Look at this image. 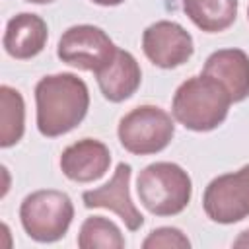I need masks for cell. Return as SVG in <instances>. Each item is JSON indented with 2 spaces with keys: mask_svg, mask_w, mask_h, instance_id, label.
<instances>
[{
  "mask_svg": "<svg viewBox=\"0 0 249 249\" xmlns=\"http://www.w3.org/2000/svg\"><path fill=\"white\" fill-rule=\"evenodd\" d=\"M130 177H132L130 163H124V161L117 163L113 177L105 185L82 193L84 206L86 208H107L124 222L126 230L130 231L140 230L144 226V216L132 202Z\"/></svg>",
  "mask_w": 249,
  "mask_h": 249,
  "instance_id": "obj_9",
  "label": "cell"
},
{
  "mask_svg": "<svg viewBox=\"0 0 249 249\" xmlns=\"http://www.w3.org/2000/svg\"><path fill=\"white\" fill-rule=\"evenodd\" d=\"M142 51L154 66L171 70L193 56L195 41L181 23L158 19L142 31Z\"/></svg>",
  "mask_w": 249,
  "mask_h": 249,
  "instance_id": "obj_8",
  "label": "cell"
},
{
  "mask_svg": "<svg viewBox=\"0 0 249 249\" xmlns=\"http://www.w3.org/2000/svg\"><path fill=\"white\" fill-rule=\"evenodd\" d=\"M93 4H97V6H103V8H113V6H119V4H123L124 0H91Z\"/></svg>",
  "mask_w": 249,
  "mask_h": 249,
  "instance_id": "obj_19",
  "label": "cell"
},
{
  "mask_svg": "<svg viewBox=\"0 0 249 249\" xmlns=\"http://www.w3.org/2000/svg\"><path fill=\"white\" fill-rule=\"evenodd\" d=\"M189 237L173 226H161L152 230L142 241V249H189Z\"/></svg>",
  "mask_w": 249,
  "mask_h": 249,
  "instance_id": "obj_17",
  "label": "cell"
},
{
  "mask_svg": "<svg viewBox=\"0 0 249 249\" xmlns=\"http://www.w3.org/2000/svg\"><path fill=\"white\" fill-rule=\"evenodd\" d=\"M47 39V21L37 14L19 12L8 19L2 35V47L16 60H29L43 53Z\"/></svg>",
  "mask_w": 249,
  "mask_h": 249,
  "instance_id": "obj_12",
  "label": "cell"
},
{
  "mask_svg": "<svg viewBox=\"0 0 249 249\" xmlns=\"http://www.w3.org/2000/svg\"><path fill=\"white\" fill-rule=\"evenodd\" d=\"M117 136L126 152L134 156H152L171 144L175 136V119L158 105H138L121 117Z\"/></svg>",
  "mask_w": 249,
  "mask_h": 249,
  "instance_id": "obj_5",
  "label": "cell"
},
{
  "mask_svg": "<svg viewBox=\"0 0 249 249\" xmlns=\"http://www.w3.org/2000/svg\"><path fill=\"white\" fill-rule=\"evenodd\" d=\"M60 171L74 183H93L101 179L111 165V152L97 138H80L66 146L58 160Z\"/></svg>",
  "mask_w": 249,
  "mask_h": 249,
  "instance_id": "obj_10",
  "label": "cell"
},
{
  "mask_svg": "<svg viewBox=\"0 0 249 249\" xmlns=\"http://www.w3.org/2000/svg\"><path fill=\"white\" fill-rule=\"evenodd\" d=\"M80 249H123L126 245L121 228L105 216H89L82 222L78 239Z\"/></svg>",
  "mask_w": 249,
  "mask_h": 249,
  "instance_id": "obj_16",
  "label": "cell"
},
{
  "mask_svg": "<svg viewBox=\"0 0 249 249\" xmlns=\"http://www.w3.org/2000/svg\"><path fill=\"white\" fill-rule=\"evenodd\" d=\"M247 19H249V6H247Z\"/></svg>",
  "mask_w": 249,
  "mask_h": 249,
  "instance_id": "obj_21",
  "label": "cell"
},
{
  "mask_svg": "<svg viewBox=\"0 0 249 249\" xmlns=\"http://www.w3.org/2000/svg\"><path fill=\"white\" fill-rule=\"evenodd\" d=\"M25 132V101L23 95L4 84L0 86V148L16 146Z\"/></svg>",
  "mask_w": 249,
  "mask_h": 249,
  "instance_id": "obj_15",
  "label": "cell"
},
{
  "mask_svg": "<svg viewBox=\"0 0 249 249\" xmlns=\"http://www.w3.org/2000/svg\"><path fill=\"white\" fill-rule=\"evenodd\" d=\"M202 210L216 224H237L249 216V163L214 177L202 193Z\"/></svg>",
  "mask_w": 249,
  "mask_h": 249,
  "instance_id": "obj_6",
  "label": "cell"
},
{
  "mask_svg": "<svg viewBox=\"0 0 249 249\" xmlns=\"http://www.w3.org/2000/svg\"><path fill=\"white\" fill-rule=\"evenodd\" d=\"M140 204L154 216L181 214L193 196L191 175L175 161H154L136 177Z\"/></svg>",
  "mask_w": 249,
  "mask_h": 249,
  "instance_id": "obj_3",
  "label": "cell"
},
{
  "mask_svg": "<svg viewBox=\"0 0 249 249\" xmlns=\"http://www.w3.org/2000/svg\"><path fill=\"white\" fill-rule=\"evenodd\" d=\"M88 84L72 72L47 74L35 84V123L45 138L74 130L88 115Z\"/></svg>",
  "mask_w": 249,
  "mask_h": 249,
  "instance_id": "obj_1",
  "label": "cell"
},
{
  "mask_svg": "<svg viewBox=\"0 0 249 249\" xmlns=\"http://www.w3.org/2000/svg\"><path fill=\"white\" fill-rule=\"evenodd\" d=\"M25 2H29V4H51V2H54V0H25Z\"/></svg>",
  "mask_w": 249,
  "mask_h": 249,
  "instance_id": "obj_20",
  "label": "cell"
},
{
  "mask_svg": "<svg viewBox=\"0 0 249 249\" xmlns=\"http://www.w3.org/2000/svg\"><path fill=\"white\" fill-rule=\"evenodd\" d=\"M231 103L228 89L200 72L177 86L171 99V115L193 132H210L228 119Z\"/></svg>",
  "mask_w": 249,
  "mask_h": 249,
  "instance_id": "obj_2",
  "label": "cell"
},
{
  "mask_svg": "<svg viewBox=\"0 0 249 249\" xmlns=\"http://www.w3.org/2000/svg\"><path fill=\"white\" fill-rule=\"evenodd\" d=\"M93 74L101 95L111 103H121L132 97L142 82V70L138 60L132 53L119 47L113 58Z\"/></svg>",
  "mask_w": 249,
  "mask_h": 249,
  "instance_id": "obj_11",
  "label": "cell"
},
{
  "mask_svg": "<svg viewBox=\"0 0 249 249\" xmlns=\"http://www.w3.org/2000/svg\"><path fill=\"white\" fill-rule=\"evenodd\" d=\"M231 245L233 247H245V249H249V228L243 230V231H239V235L231 241Z\"/></svg>",
  "mask_w": 249,
  "mask_h": 249,
  "instance_id": "obj_18",
  "label": "cell"
},
{
  "mask_svg": "<svg viewBox=\"0 0 249 249\" xmlns=\"http://www.w3.org/2000/svg\"><path fill=\"white\" fill-rule=\"evenodd\" d=\"M202 74L218 80L233 103L249 97V54L241 49H218L208 54Z\"/></svg>",
  "mask_w": 249,
  "mask_h": 249,
  "instance_id": "obj_13",
  "label": "cell"
},
{
  "mask_svg": "<svg viewBox=\"0 0 249 249\" xmlns=\"http://www.w3.org/2000/svg\"><path fill=\"white\" fill-rule=\"evenodd\" d=\"M117 51L113 39L97 25L80 23L68 27L56 45V56L78 70L97 72L107 64Z\"/></svg>",
  "mask_w": 249,
  "mask_h": 249,
  "instance_id": "obj_7",
  "label": "cell"
},
{
  "mask_svg": "<svg viewBox=\"0 0 249 249\" xmlns=\"http://www.w3.org/2000/svg\"><path fill=\"white\" fill-rule=\"evenodd\" d=\"M72 220L74 204L64 191L39 189L29 193L19 204L21 228L37 243H54L62 239Z\"/></svg>",
  "mask_w": 249,
  "mask_h": 249,
  "instance_id": "obj_4",
  "label": "cell"
},
{
  "mask_svg": "<svg viewBox=\"0 0 249 249\" xmlns=\"http://www.w3.org/2000/svg\"><path fill=\"white\" fill-rule=\"evenodd\" d=\"M239 0H183L185 16L204 33H220L233 25Z\"/></svg>",
  "mask_w": 249,
  "mask_h": 249,
  "instance_id": "obj_14",
  "label": "cell"
}]
</instances>
